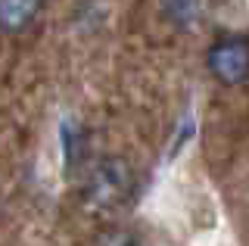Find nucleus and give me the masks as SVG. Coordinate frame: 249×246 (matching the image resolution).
<instances>
[{
    "label": "nucleus",
    "instance_id": "obj_1",
    "mask_svg": "<svg viewBox=\"0 0 249 246\" xmlns=\"http://www.w3.org/2000/svg\"><path fill=\"white\" fill-rule=\"evenodd\" d=\"M134 193V168L124 156H106L88 172L81 187V196L90 209L106 212L122 206L124 199Z\"/></svg>",
    "mask_w": 249,
    "mask_h": 246
},
{
    "label": "nucleus",
    "instance_id": "obj_2",
    "mask_svg": "<svg viewBox=\"0 0 249 246\" xmlns=\"http://www.w3.org/2000/svg\"><path fill=\"white\" fill-rule=\"evenodd\" d=\"M206 72L221 88H240L249 81V37L221 35L206 47Z\"/></svg>",
    "mask_w": 249,
    "mask_h": 246
},
{
    "label": "nucleus",
    "instance_id": "obj_3",
    "mask_svg": "<svg viewBox=\"0 0 249 246\" xmlns=\"http://www.w3.org/2000/svg\"><path fill=\"white\" fill-rule=\"evenodd\" d=\"M44 0H0V35H22L41 19Z\"/></svg>",
    "mask_w": 249,
    "mask_h": 246
},
{
    "label": "nucleus",
    "instance_id": "obj_4",
    "mask_svg": "<svg viewBox=\"0 0 249 246\" xmlns=\"http://www.w3.org/2000/svg\"><path fill=\"white\" fill-rule=\"evenodd\" d=\"M162 10H165V16L175 22V25H193L199 16V10H202V3L199 0H162Z\"/></svg>",
    "mask_w": 249,
    "mask_h": 246
},
{
    "label": "nucleus",
    "instance_id": "obj_5",
    "mask_svg": "<svg viewBox=\"0 0 249 246\" xmlns=\"http://www.w3.org/2000/svg\"><path fill=\"white\" fill-rule=\"evenodd\" d=\"M97 246H146V243L134 228H109L97 240Z\"/></svg>",
    "mask_w": 249,
    "mask_h": 246
}]
</instances>
